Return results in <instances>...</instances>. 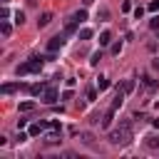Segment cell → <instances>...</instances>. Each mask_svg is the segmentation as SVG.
<instances>
[{"label":"cell","mask_w":159,"mask_h":159,"mask_svg":"<svg viewBox=\"0 0 159 159\" xmlns=\"http://www.w3.org/2000/svg\"><path fill=\"white\" fill-rule=\"evenodd\" d=\"M129 142H132V122L124 119L117 129L109 132V144H114V147H124V144H129Z\"/></svg>","instance_id":"1"},{"label":"cell","mask_w":159,"mask_h":159,"mask_svg":"<svg viewBox=\"0 0 159 159\" xmlns=\"http://www.w3.org/2000/svg\"><path fill=\"white\" fill-rule=\"evenodd\" d=\"M40 70H42V57H30L27 62L17 65L15 75H17V77H25V75H35V72H40Z\"/></svg>","instance_id":"2"},{"label":"cell","mask_w":159,"mask_h":159,"mask_svg":"<svg viewBox=\"0 0 159 159\" xmlns=\"http://www.w3.org/2000/svg\"><path fill=\"white\" fill-rule=\"evenodd\" d=\"M45 104H55L57 99H60V92H57V87H45V92H42V97H40Z\"/></svg>","instance_id":"3"},{"label":"cell","mask_w":159,"mask_h":159,"mask_svg":"<svg viewBox=\"0 0 159 159\" xmlns=\"http://www.w3.org/2000/svg\"><path fill=\"white\" fill-rule=\"evenodd\" d=\"M65 37H67V32H62V35H55V37H52V40L47 42V52H57V50H60V47H62V45L67 42Z\"/></svg>","instance_id":"4"},{"label":"cell","mask_w":159,"mask_h":159,"mask_svg":"<svg viewBox=\"0 0 159 159\" xmlns=\"http://www.w3.org/2000/svg\"><path fill=\"white\" fill-rule=\"evenodd\" d=\"M124 97H127V92H124V89L119 87V89H117V97H114V99H112V104H109V109H114V112H117V109L122 107V102H124Z\"/></svg>","instance_id":"5"},{"label":"cell","mask_w":159,"mask_h":159,"mask_svg":"<svg viewBox=\"0 0 159 159\" xmlns=\"http://www.w3.org/2000/svg\"><path fill=\"white\" fill-rule=\"evenodd\" d=\"M45 129H50V122H37V124H32V127L27 129V134H30V137H37V134L45 132Z\"/></svg>","instance_id":"6"},{"label":"cell","mask_w":159,"mask_h":159,"mask_svg":"<svg viewBox=\"0 0 159 159\" xmlns=\"http://www.w3.org/2000/svg\"><path fill=\"white\" fill-rule=\"evenodd\" d=\"M45 87H47V84H42V82H37V84H30V87H27V92H30L32 97H42V92H45Z\"/></svg>","instance_id":"7"},{"label":"cell","mask_w":159,"mask_h":159,"mask_svg":"<svg viewBox=\"0 0 159 159\" xmlns=\"http://www.w3.org/2000/svg\"><path fill=\"white\" fill-rule=\"evenodd\" d=\"M144 144H147V149H159V134H149L147 139H144Z\"/></svg>","instance_id":"8"},{"label":"cell","mask_w":159,"mask_h":159,"mask_svg":"<svg viewBox=\"0 0 159 159\" xmlns=\"http://www.w3.org/2000/svg\"><path fill=\"white\" fill-rule=\"evenodd\" d=\"M112 119H114V109H107V112H104V117H102V127H104V129H109V127H112Z\"/></svg>","instance_id":"9"},{"label":"cell","mask_w":159,"mask_h":159,"mask_svg":"<svg viewBox=\"0 0 159 159\" xmlns=\"http://www.w3.org/2000/svg\"><path fill=\"white\" fill-rule=\"evenodd\" d=\"M50 22H52V12H42L40 20H37V27H47Z\"/></svg>","instance_id":"10"},{"label":"cell","mask_w":159,"mask_h":159,"mask_svg":"<svg viewBox=\"0 0 159 159\" xmlns=\"http://www.w3.org/2000/svg\"><path fill=\"white\" fill-rule=\"evenodd\" d=\"M45 142H47V144H57V142H60V129H52V132L45 137Z\"/></svg>","instance_id":"11"},{"label":"cell","mask_w":159,"mask_h":159,"mask_svg":"<svg viewBox=\"0 0 159 159\" xmlns=\"http://www.w3.org/2000/svg\"><path fill=\"white\" fill-rule=\"evenodd\" d=\"M80 139H82L87 147H92V144H94V134H92V132H80Z\"/></svg>","instance_id":"12"},{"label":"cell","mask_w":159,"mask_h":159,"mask_svg":"<svg viewBox=\"0 0 159 159\" xmlns=\"http://www.w3.org/2000/svg\"><path fill=\"white\" fill-rule=\"evenodd\" d=\"M10 32H12L10 22H7V20H2V22H0V35H2V37H10Z\"/></svg>","instance_id":"13"},{"label":"cell","mask_w":159,"mask_h":159,"mask_svg":"<svg viewBox=\"0 0 159 159\" xmlns=\"http://www.w3.org/2000/svg\"><path fill=\"white\" fill-rule=\"evenodd\" d=\"M112 42V32L109 30H104V32H99V45L104 47V45H109Z\"/></svg>","instance_id":"14"},{"label":"cell","mask_w":159,"mask_h":159,"mask_svg":"<svg viewBox=\"0 0 159 159\" xmlns=\"http://www.w3.org/2000/svg\"><path fill=\"white\" fill-rule=\"evenodd\" d=\"M107 87H109V80H107V77H102V75H99V77H97V89H99V92H104V89H107Z\"/></svg>","instance_id":"15"},{"label":"cell","mask_w":159,"mask_h":159,"mask_svg":"<svg viewBox=\"0 0 159 159\" xmlns=\"http://www.w3.org/2000/svg\"><path fill=\"white\" fill-rule=\"evenodd\" d=\"M122 89H124L127 94H132V92H134V80H124V82H122Z\"/></svg>","instance_id":"16"},{"label":"cell","mask_w":159,"mask_h":159,"mask_svg":"<svg viewBox=\"0 0 159 159\" xmlns=\"http://www.w3.org/2000/svg\"><path fill=\"white\" fill-rule=\"evenodd\" d=\"M35 109V102L32 99H27V102H20V112H32Z\"/></svg>","instance_id":"17"},{"label":"cell","mask_w":159,"mask_h":159,"mask_svg":"<svg viewBox=\"0 0 159 159\" xmlns=\"http://www.w3.org/2000/svg\"><path fill=\"white\" fill-rule=\"evenodd\" d=\"M92 35H94V32H92L89 27H82V30H80V40H92Z\"/></svg>","instance_id":"18"},{"label":"cell","mask_w":159,"mask_h":159,"mask_svg":"<svg viewBox=\"0 0 159 159\" xmlns=\"http://www.w3.org/2000/svg\"><path fill=\"white\" fill-rule=\"evenodd\" d=\"M72 17H75L77 22H82V20H87V10H84V7H82V10H77V12L72 15Z\"/></svg>","instance_id":"19"},{"label":"cell","mask_w":159,"mask_h":159,"mask_svg":"<svg viewBox=\"0 0 159 159\" xmlns=\"http://www.w3.org/2000/svg\"><path fill=\"white\" fill-rule=\"evenodd\" d=\"M75 27H77V20L72 17V20H67V25H65V32L70 35V32H75Z\"/></svg>","instance_id":"20"},{"label":"cell","mask_w":159,"mask_h":159,"mask_svg":"<svg viewBox=\"0 0 159 159\" xmlns=\"http://www.w3.org/2000/svg\"><path fill=\"white\" fill-rule=\"evenodd\" d=\"M15 89H17V84H2V87H0V92H2V94H12Z\"/></svg>","instance_id":"21"},{"label":"cell","mask_w":159,"mask_h":159,"mask_svg":"<svg viewBox=\"0 0 159 159\" xmlns=\"http://www.w3.org/2000/svg\"><path fill=\"white\" fill-rule=\"evenodd\" d=\"M12 17H15V25H22V22H25V12H22V10H17Z\"/></svg>","instance_id":"22"},{"label":"cell","mask_w":159,"mask_h":159,"mask_svg":"<svg viewBox=\"0 0 159 159\" xmlns=\"http://www.w3.org/2000/svg\"><path fill=\"white\" fill-rule=\"evenodd\" d=\"M97 17H99V20H109V10H107V7H99Z\"/></svg>","instance_id":"23"},{"label":"cell","mask_w":159,"mask_h":159,"mask_svg":"<svg viewBox=\"0 0 159 159\" xmlns=\"http://www.w3.org/2000/svg\"><path fill=\"white\" fill-rule=\"evenodd\" d=\"M99 60H102V50H97V52L92 55V60H89V65H97Z\"/></svg>","instance_id":"24"},{"label":"cell","mask_w":159,"mask_h":159,"mask_svg":"<svg viewBox=\"0 0 159 159\" xmlns=\"http://www.w3.org/2000/svg\"><path fill=\"white\" fill-rule=\"evenodd\" d=\"M149 27H152V30H159V15H154V17L149 20Z\"/></svg>","instance_id":"25"},{"label":"cell","mask_w":159,"mask_h":159,"mask_svg":"<svg viewBox=\"0 0 159 159\" xmlns=\"http://www.w3.org/2000/svg\"><path fill=\"white\" fill-rule=\"evenodd\" d=\"M119 52H122V42H114L112 45V55H119Z\"/></svg>","instance_id":"26"},{"label":"cell","mask_w":159,"mask_h":159,"mask_svg":"<svg viewBox=\"0 0 159 159\" xmlns=\"http://www.w3.org/2000/svg\"><path fill=\"white\" fill-rule=\"evenodd\" d=\"M87 99L94 102V99H97V89H87Z\"/></svg>","instance_id":"27"},{"label":"cell","mask_w":159,"mask_h":159,"mask_svg":"<svg viewBox=\"0 0 159 159\" xmlns=\"http://www.w3.org/2000/svg\"><path fill=\"white\" fill-rule=\"evenodd\" d=\"M157 10H159V0H152L149 2V12H157Z\"/></svg>","instance_id":"28"},{"label":"cell","mask_w":159,"mask_h":159,"mask_svg":"<svg viewBox=\"0 0 159 159\" xmlns=\"http://www.w3.org/2000/svg\"><path fill=\"white\" fill-rule=\"evenodd\" d=\"M142 15H144V7H134V17L142 20Z\"/></svg>","instance_id":"29"},{"label":"cell","mask_w":159,"mask_h":159,"mask_svg":"<svg viewBox=\"0 0 159 159\" xmlns=\"http://www.w3.org/2000/svg\"><path fill=\"white\" fill-rule=\"evenodd\" d=\"M62 99H72V87H67V89L62 92Z\"/></svg>","instance_id":"30"},{"label":"cell","mask_w":159,"mask_h":159,"mask_svg":"<svg viewBox=\"0 0 159 159\" xmlns=\"http://www.w3.org/2000/svg\"><path fill=\"white\" fill-rule=\"evenodd\" d=\"M0 17H2V20H7V17H10V10H7V7H2V10H0Z\"/></svg>","instance_id":"31"},{"label":"cell","mask_w":159,"mask_h":159,"mask_svg":"<svg viewBox=\"0 0 159 159\" xmlns=\"http://www.w3.org/2000/svg\"><path fill=\"white\" fill-rule=\"evenodd\" d=\"M152 127H154V129H159V119H152Z\"/></svg>","instance_id":"32"},{"label":"cell","mask_w":159,"mask_h":159,"mask_svg":"<svg viewBox=\"0 0 159 159\" xmlns=\"http://www.w3.org/2000/svg\"><path fill=\"white\" fill-rule=\"evenodd\" d=\"M92 2H94V0H82V5H84V7H87V5H92Z\"/></svg>","instance_id":"33"},{"label":"cell","mask_w":159,"mask_h":159,"mask_svg":"<svg viewBox=\"0 0 159 159\" xmlns=\"http://www.w3.org/2000/svg\"><path fill=\"white\" fill-rule=\"evenodd\" d=\"M152 65H154V70H159V60H154V62H152Z\"/></svg>","instance_id":"34"},{"label":"cell","mask_w":159,"mask_h":159,"mask_svg":"<svg viewBox=\"0 0 159 159\" xmlns=\"http://www.w3.org/2000/svg\"><path fill=\"white\" fill-rule=\"evenodd\" d=\"M0 2H2V5H7V0H0Z\"/></svg>","instance_id":"35"}]
</instances>
